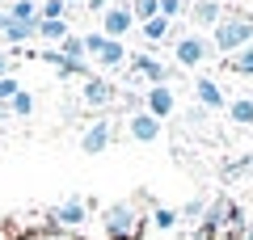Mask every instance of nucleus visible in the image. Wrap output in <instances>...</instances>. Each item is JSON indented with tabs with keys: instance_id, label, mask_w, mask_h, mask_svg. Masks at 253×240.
Segmentation results:
<instances>
[{
	"instance_id": "obj_1",
	"label": "nucleus",
	"mask_w": 253,
	"mask_h": 240,
	"mask_svg": "<svg viewBox=\"0 0 253 240\" xmlns=\"http://www.w3.org/2000/svg\"><path fill=\"white\" fill-rule=\"evenodd\" d=\"M101 228H106L110 240H139V232H144L139 202H110L101 211Z\"/></svg>"
},
{
	"instance_id": "obj_2",
	"label": "nucleus",
	"mask_w": 253,
	"mask_h": 240,
	"mask_svg": "<svg viewBox=\"0 0 253 240\" xmlns=\"http://www.w3.org/2000/svg\"><path fill=\"white\" fill-rule=\"evenodd\" d=\"M253 42V17H245V13H224L215 26V34H211V46L224 55H236L245 51V46Z\"/></svg>"
},
{
	"instance_id": "obj_3",
	"label": "nucleus",
	"mask_w": 253,
	"mask_h": 240,
	"mask_svg": "<svg viewBox=\"0 0 253 240\" xmlns=\"http://www.w3.org/2000/svg\"><path fill=\"white\" fill-rule=\"evenodd\" d=\"M84 215H89V198H68V202L51 206L46 219L55 223V232H72V228H81V223H84Z\"/></svg>"
},
{
	"instance_id": "obj_4",
	"label": "nucleus",
	"mask_w": 253,
	"mask_h": 240,
	"mask_svg": "<svg viewBox=\"0 0 253 240\" xmlns=\"http://www.w3.org/2000/svg\"><path fill=\"white\" fill-rule=\"evenodd\" d=\"M131 26H135V17H131V9H126V0H114V4L101 13V34L114 38V42H123V38L131 34Z\"/></svg>"
},
{
	"instance_id": "obj_5",
	"label": "nucleus",
	"mask_w": 253,
	"mask_h": 240,
	"mask_svg": "<svg viewBox=\"0 0 253 240\" xmlns=\"http://www.w3.org/2000/svg\"><path fill=\"white\" fill-rule=\"evenodd\" d=\"M211 51H215V46H211V38H203V34H186L177 46H173V55H177V68H181V72H186V68H199Z\"/></svg>"
},
{
	"instance_id": "obj_6",
	"label": "nucleus",
	"mask_w": 253,
	"mask_h": 240,
	"mask_svg": "<svg viewBox=\"0 0 253 240\" xmlns=\"http://www.w3.org/2000/svg\"><path fill=\"white\" fill-rule=\"evenodd\" d=\"M131 72H135V76H148V84H169L181 68H165L152 55H131Z\"/></svg>"
},
{
	"instance_id": "obj_7",
	"label": "nucleus",
	"mask_w": 253,
	"mask_h": 240,
	"mask_svg": "<svg viewBox=\"0 0 253 240\" xmlns=\"http://www.w3.org/2000/svg\"><path fill=\"white\" fill-rule=\"evenodd\" d=\"M126 135H131L135 143H156L161 139V118H152L148 110H139V114L126 118Z\"/></svg>"
},
{
	"instance_id": "obj_8",
	"label": "nucleus",
	"mask_w": 253,
	"mask_h": 240,
	"mask_svg": "<svg viewBox=\"0 0 253 240\" xmlns=\"http://www.w3.org/2000/svg\"><path fill=\"white\" fill-rule=\"evenodd\" d=\"M173 106H177V101H173V89H169V84H148V93H144V110H148L152 118H169Z\"/></svg>"
},
{
	"instance_id": "obj_9",
	"label": "nucleus",
	"mask_w": 253,
	"mask_h": 240,
	"mask_svg": "<svg viewBox=\"0 0 253 240\" xmlns=\"http://www.w3.org/2000/svg\"><path fill=\"white\" fill-rule=\"evenodd\" d=\"M81 97H84V106H110V101L118 97L114 93V84H110V80H101V76H89L84 80V89H81Z\"/></svg>"
},
{
	"instance_id": "obj_10",
	"label": "nucleus",
	"mask_w": 253,
	"mask_h": 240,
	"mask_svg": "<svg viewBox=\"0 0 253 240\" xmlns=\"http://www.w3.org/2000/svg\"><path fill=\"white\" fill-rule=\"evenodd\" d=\"M194 97H199L203 110H224V106H228V101H224V89H219L215 80H207V76L194 80Z\"/></svg>"
},
{
	"instance_id": "obj_11",
	"label": "nucleus",
	"mask_w": 253,
	"mask_h": 240,
	"mask_svg": "<svg viewBox=\"0 0 253 240\" xmlns=\"http://www.w3.org/2000/svg\"><path fill=\"white\" fill-rule=\"evenodd\" d=\"M110 148V122H93L89 131L81 135V152L84 156H97V152Z\"/></svg>"
},
{
	"instance_id": "obj_12",
	"label": "nucleus",
	"mask_w": 253,
	"mask_h": 240,
	"mask_svg": "<svg viewBox=\"0 0 253 240\" xmlns=\"http://www.w3.org/2000/svg\"><path fill=\"white\" fill-rule=\"evenodd\" d=\"M93 59H97L101 68H123V63H126V42H114V38H106V46H101Z\"/></svg>"
},
{
	"instance_id": "obj_13",
	"label": "nucleus",
	"mask_w": 253,
	"mask_h": 240,
	"mask_svg": "<svg viewBox=\"0 0 253 240\" xmlns=\"http://www.w3.org/2000/svg\"><path fill=\"white\" fill-rule=\"evenodd\" d=\"M190 17L199 21V26H219L224 9H219V0H194V9H190Z\"/></svg>"
},
{
	"instance_id": "obj_14",
	"label": "nucleus",
	"mask_w": 253,
	"mask_h": 240,
	"mask_svg": "<svg viewBox=\"0 0 253 240\" xmlns=\"http://www.w3.org/2000/svg\"><path fill=\"white\" fill-rule=\"evenodd\" d=\"M9 13L13 21H38V0H9Z\"/></svg>"
},
{
	"instance_id": "obj_15",
	"label": "nucleus",
	"mask_w": 253,
	"mask_h": 240,
	"mask_svg": "<svg viewBox=\"0 0 253 240\" xmlns=\"http://www.w3.org/2000/svg\"><path fill=\"white\" fill-rule=\"evenodd\" d=\"M126 9H131L135 21H152V17H161V0H126Z\"/></svg>"
},
{
	"instance_id": "obj_16",
	"label": "nucleus",
	"mask_w": 253,
	"mask_h": 240,
	"mask_svg": "<svg viewBox=\"0 0 253 240\" xmlns=\"http://www.w3.org/2000/svg\"><path fill=\"white\" fill-rule=\"evenodd\" d=\"M228 114H232V122L253 126V97H236L232 106H228Z\"/></svg>"
},
{
	"instance_id": "obj_17",
	"label": "nucleus",
	"mask_w": 253,
	"mask_h": 240,
	"mask_svg": "<svg viewBox=\"0 0 253 240\" xmlns=\"http://www.w3.org/2000/svg\"><path fill=\"white\" fill-rule=\"evenodd\" d=\"M38 38H46V42H63V38H68V21H42V17H38Z\"/></svg>"
},
{
	"instance_id": "obj_18",
	"label": "nucleus",
	"mask_w": 253,
	"mask_h": 240,
	"mask_svg": "<svg viewBox=\"0 0 253 240\" xmlns=\"http://www.w3.org/2000/svg\"><path fill=\"white\" fill-rule=\"evenodd\" d=\"M169 30H173V21H165V17L144 21V38H148V42H165V38H169Z\"/></svg>"
},
{
	"instance_id": "obj_19",
	"label": "nucleus",
	"mask_w": 253,
	"mask_h": 240,
	"mask_svg": "<svg viewBox=\"0 0 253 240\" xmlns=\"http://www.w3.org/2000/svg\"><path fill=\"white\" fill-rule=\"evenodd\" d=\"M177 219H181V215L169 211V206H156V211H152V228L156 232H173V228H177Z\"/></svg>"
},
{
	"instance_id": "obj_20",
	"label": "nucleus",
	"mask_w": 253,
	"mask_h": 240,
	"mask_svg": "<svg viewBox=\"0 0 253 240\" xmlns=\"http://www.w3.org/2000/svg\"><path fill=\"white\" fill-rule=\"evenodd\" d=\"M9 114H17V118H30V114H34V93H26V89H21L17 97L9 101Z\"/></svg>"
},
{
	"instance_id": "obj_21",
	"label": "nucleus",
	"mask_w": 253,
	"mask_h": 240,
	"mask_svg": "<svg viewBox=\"0 0 253 240\" xmlns=\"http://www.w3.org/2000/svg\"><path fill=\"white\" fill-rule=\"evenodd\" d=\"M63 13H68L63 0H42V4H38V17L42 21H63Z\"/></svg>"
},
{
	"instance_id": "obj_22",
	"label": "nucleus",
	"mask_w": 253,
	"mask_h": 240,
	"mask_svg": "<svg viewBox=\"0 0 253 240\" xmlns=\"http://www.w3.org/2000/svg\"><path fill=\"white\" fill-rule=\"evenodd\" d=\"M232 72H241V76H253V46H245V51L232 55Z\"/></svg>"
},
{
	"instance_id": "obj_23",
	"label": "nucleus",
	"mask_w": 253,
	"mask_h": 240,
	"mask_svg": "<svg viewBox=\"0 0 253 240\" xmlns=\"http://www.w3.org/2000/svg\"><path fill=\"white\" fill-rule=\"evenodd\" d=\"M177 215H181V219H199V223H203V215H207V198H190Z\"/></svg>"
},
{
	"instance_id": "obj_24",
	"label": "nucleus",
	"mask_w": 253,
	"mask_h": 240,
	"mask_svg": "<svg viewBox=\"0 0 253 240\" xmlns=\"http://www.w3.org/2000/svg\"><path fill=\"white\" fill-rule=\"evenodd\" d=\"M17 93H21V84H17L13 76H4V80H0V106H9V101L17 97Z\"/></svg>"
},
{
	"instance_id": "obj_25",
	"label": "nucleus",
	"mask_w": 253,
	"mask_h": 240,
	"mask_svg": "<svg viewBox=\"0 0 253 240\" xmlns=\"http://www.w3.org/2000/svg\"><path fill=\"white\" fill-rule=\"evenodd\" d=\"M181 9H186V0H161V17H165V21L181 17Z\"/></svg>"
},
{
	"instance_id": "obj_26",
	"label": "nucleus",
	"mask_w": 253,
	"mask_h": 240,
	"mask_svg": "<svg viewBox=\"0 0 253 240\" xmlns=\"http://www.w3.org/2000/svg\"><path fill=\"white\" fill-rule=\"evenodd\" d=\"M101 46H106V34H101V30H89V34H84V51H89V55H97Z\"/></svg>"
},
{
	"instance_id": "obj_27",
	"label": "nucleus",
	"mask_w": 253,
	"mask_h": 240,
	"mask_svg": "<svg viewBox=\"0 0 253 240\" xmlns=\"http://www.w3.org/2000/svg\"><path fill=\"white\" fill-rule=\"evenodd\" d=\"M21 240H76L72 232H30V236H21Z\"/></svg>"
},
{
	"instance_id": "obj_28",
	"label": "nucleus",
	"mask_w": 253,
	"mask_h": 240,
	"mask_svg": "<svg viewBox=\"0 0 253 240\" xmlns=\"http://www.w3.org/2000/svg\"><path fill=\"white\" fill-rule=\"evenodd\" d=\"M84 4H89V9H93V13H106V9H110V4H114V0H84Z\"/></svg>"
},
{
	"instance_id": "obj_29",
	"label": "nucleus",
	"mask_w": 253,
	"mask_h": 240,
	"mask_svg": "<svg viewBox=\"0 0 253 240\" xmlns=\"http://www.w3.org/2000/svg\"><path fill=\"white\" fill-rule=\"evenodd\" d=\"M9 76V55H0V80Z\"/></svg>"
},
{
	"instance_id": "obj_30",
	"label": "nucleus",
	"mask_w": 253,
	"mask_h": 240,
	"mask_svg": "<svg viewBox=\"0 0 253 240\" xmlns=\"http://www.w3.org/2000/svg\"><path fill=\"white\" fill-rule=\"evenodd\" d=\"M245 240H253V223H249V228H245Z\"/></svg>"
},
{
	"instance_id": "obj_31",
	"label": "nucleus",
	"mask_w": 253,
	"mask_h": 240,
	"mask_svg": "<svg viewBox=\"0 0 253 240\" xmlns=\"http://www.w3.org/2000/svg\"><path fill=\"white\" fill-rule=\"evenodd\" d=\"M4 114H9V106H0V122H4Z\"/></svg>"
},
{
	"instance_id": "obj_32",
	"label": "nucleus",
	"mask_w": 253,
	"mask_h": 240,
	"mask_svg": "<svg viewBox=\"0 0 253 240\" xmlns=\"http://www.w3.org/2000/svg\"><path fill=\"white\" fill-rule=\"evenodd\" d=\"M63 4H81V0H63Z\"/></svg>"
}]
</instances>
